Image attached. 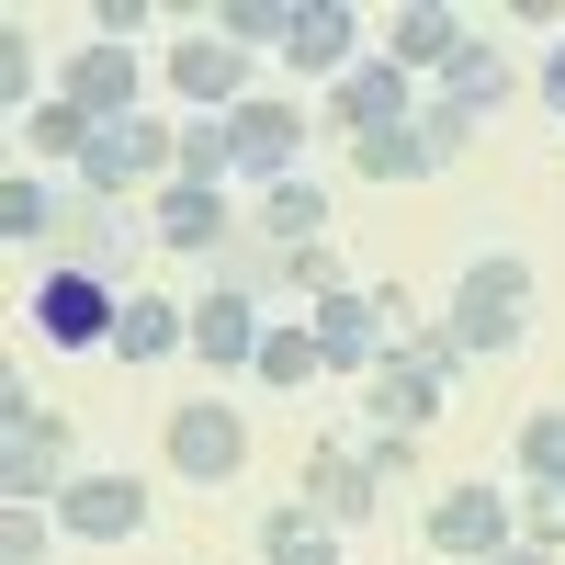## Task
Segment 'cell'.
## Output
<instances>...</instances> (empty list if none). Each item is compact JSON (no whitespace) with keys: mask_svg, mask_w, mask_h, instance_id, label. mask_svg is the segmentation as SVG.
I'll return each instance as SVG.
<instances>
[{"mask_svg":"<svg viewBox=\"0 0 565 565\" xmlns=\"http://www.w3.org/2000/svg\"><path fill=\"white\" fill-rule=\"evenodd\" d=\"M452 340L476 351V362H498V351L532 340V260L521 249H476V260H463V282H452Z\"/></svg>","mask_w":565,"mask_h":565,"instance_id":"1","label":"cell"},{"mask_svg":"<svg viewBox=\"0 0 565 565\" xmlns=\"http://www.w3.org/2000/svg\"><path fill=\"white\" fill-rule=\"evenodd\" d=\"M23 317L45 328V351H114L125 282H90V271H68V260H45V282L23 295Z\"/></svg>","mask_w":565,"mask_h":565,"instance_id":"2","label":"cell"},{"mask_svg":"<svg viewBox=\"0 0 565 565\" xmlns=\"http://www.w3.org/2000/svg\"><path fill=\"white\" fill-rule=\"evenodd\" d=\"M159 452H170L181 487H238V476H249V418L226 407V396H193V407H170Z\"/></svg>","mask_w":565,"mask_h":565,"instance_id":"3","label":"cell"},{"mask_svg":"<svg viewBox=\"0 0 565 565\" xmlns=\"http://www.w3.org/2000/svg\"><path fill=\"white\" fill-rule=\"evenodd\" d=\"M68 418L34 407V418H0V509H57L68 498Z\"/></svg>","mask_w":565,"mask_h":565,"instance_id":"4","label":"cell"},{"mask_svg":"<svg viewBox=\"0 0 565 565\" xmlns=\"http://www.w3.org/2000/svg\"><path fill=\"white\" fill-rule=\"evenodd\" d=\"M306 136H317V114L282 103V90H260V103L226 114V148H238V181H249V193H271V181L306 170Z\"/></svg>","mask_w":565,"mask_h":565,"instance_id":"5","label":"cell"},{"mask_svg":"<svg viewBox=\"0 0 565 565\" xmlns=\"http://www.w3.org/2000/svg\"><path fill=\"white\" fill-rule=\"evenodd\" d=\"M521 543V498L498 487H441L430 498V565H498Z\"/></svg>","mask_w":565,"mask_h":565,"instance_id":"6","label":"cell"},{"mask_svg":"<svg viewBox=\"0 0 565 565\" xmlns=\"http://www.w3.org/2000/svg\"><path fill=\"white\" fill-rule=\"evenodd\" d=\"M418 114H430V103H418V79L385 57V45H373V57H362L351 79H328V136H351V148H362V136H396V125H418Z\"/></svg>","mask_w":565,"mask_h":565,"instance_id":"7","label":"cell"},{"mask_svg":"<svg viewBox=\"0 0 565 565\" xmlns=\"http://www.w3.org/2000/svg\"><path fill=\"white\" fill-rule=\"evenodd\" d=\"M463 148H476V125H463L452 103H430V114H418V125H396V136H362V148H351V170H362V181H441Z\"/></svg>","mask_w":565,"mask_h":565,"instance_id":"8","label":"cell"},{"mask_svg":"<svg viewBox=\"0 0 565 565\" xmlns=\"http://www.w3.org/2000/svg\"><path fill=\"white\" fill-rule=\"evenodd\" d=\"M45 260H68V271H90V282H125V260H136L125 204H90L79 181H57V238H45ZM125 295H136V282H125Z\"/></svg>","mask_w":565,"mask_h":565,"instance_id":"9","label":"cell"},{"mask_svg":"<svg viewBox=\"0 0 565 565\" xmlns=\"http://www.w3.org/2000/svg\"><path fill=\"white\" fill-rule=\"evenodd\" d=\"M306 328H317V362H328V373H351V385H373V362L396 351V328H385V306H373V282H340V295H317V306H306Z\"/></svg>","mask_w":565,"mask_h":565,"instance_id":"10","label":"cell"},{"mask_svg":"<svg viewBox=\"0 0 565 565\" xmlns=\"http://www.w3.org/2000/svg\"><path fill=\"white\" fill-rule=\"evenodd\" d=\"M159 79H170L193 114H238V103H260V90H249V57H238V45H226L215 23H193V34H181L170 57H159Z\"/></svg>","mask_w":565,"mask_h":565,"instance_id":"11","label":"cell"},{"mask_svg":"<svg viewBox=\"0 0 565 565\" xmlns=\"http://www.w3.org/2000/svg\"><path fill=\"white\" fill-rule=\"evenodd\" d=\"M295 498L317 509L328 532H362L373 509H385V487H373V463H362V441H317V452H306V476H295Z\"/></svg>","mask_w":565,"mask_h":565,"instance_id":"12","label":"cell"},{"mask_svg":"<svg viewBox=\"0 0 565 565\" xmlns=\"http://www.w3.org/2000/svg\"><path fill=\"white\" fill-rule=\"evenodd\" d=\"M57 90H68L90 125H136V114H148V68H136V45H79V57L57 68Z\"/></svg>","mask_w":565,"mask_h":565,"instance_id":"13","label":"cell"},{"mask_svg":"<svg viewBox=\"0 0 565 565\" xmlns=\"http://www.w3.org/2000/svg\"><path fill=\"white\" fill-rule=\"evenodd\" d=\"M249 215H226V193H204V181H159L148 193V238L159 249H193V260H226V238H238Z\"/></svg>","mask_w":565,"mask_h":565,"instance_id":"14","label":"cell"},{"mask_svg":"<svg viewBox=\"0 0 565 565\" xmlns=\"http://www.w3.org/2000/svg\"><path fill=\"white\" fill-rule=\"evenodd\" d=\"M260 340H271L260 295H238V282H204V306H193V362H215V373H249V362H260Z\"/></svg>","mask_w":565,"mask_h":565,"instance_id":"15","label":"cell"},{"mask_svg":"<svg viewBox=\"0 0 565 565\" xmlns=\"http://www.w3.org/2000/svg\"><path fill=\"white\" fill-rule=\"evenodd\" d=\"M57 532L68 543H136V532H148V487H136V476H68Z\"/></svg>","mask_w":565,"mask_h":565,"instance_id":"16","label":"cell"},{"mask_svg":"<svg viewBox=\"0 0 565 565\" xmlns=\"http://www.w3.org/2000/svg\"><path fill=\"white\" fill-rule=\"evenodd\" d=\"M430 103H452L463 125H498L509 103H521V68H509V45H498V34H476V45H463V57L441 68V90H430Z\"/></svg>","mask_w":565,"mask_h":565,"instance_id":"17","label":"cell"},{"mask_svg":"<svg viewBox=\"0 0 565 565\" xmlns=\"http://www.w3.org/2000/svg\"><path fill=\"white\" fill-rule=\"evenodd\" d=\"M282 57H295L306 79H351V68H362V12H351V0H295Z\"/></svg>","mask_w":565,"mask_h":565,"instance_id":"18","label":"cell"},{"mask_svg":"<svg viewBox=\"0 0 565 565\" xmlns=\"http://www.w3.org/2000/svg\"><path fill=\"white\" fill-rule=\"evenodd\" d=\"M463 45H476V23H463L452 0H407V12L385 23V57H396L407 79H441V68L463 57Z\"/></svg>","mask_w":565,"mask_h":565,"instance_id":"19","label":"cell"},{"mask_svg":"<svg viewBox=\"0 0 565 565\" xmlns=\"http://www.w3.org/2000/svg\"><path fill=\"white\" fill-rule=\"evenodd\" d=\"M249 238L271 249H328V181H271V193H249Z\"/></svg>","mask_w":565,"mask_h":565,"instance_id":"20","label":"cell"},{"mask_svg":"<svg viewBox=\"0 0 565 565\" xmlns=\"http://www.w3.org/2000/svg\"><path fill=\"white\" fill-rule=\"evenodd\" d=\"M362 407H373V430H430L441 418V373H418L407 351H385L373 385H362Z\"/></svg>","mask_w":565,"mask_h":565,"instance_id":"21","label":"cell"},{"mask_svg":"<svg viewBox=\"0 0 565 565\" xmlns=\"http://www.w3.org/2000/svg\"><path fill=\"white\" fill-rule=\"evenodd\" d=\"M170 351H193V306H170V295L136 282L125 317H114V362H170Z\"/></svg>","mask_w":565,"mask_h":565,"instance_id":"22","label":"cell"},{"mask_svg":"<svg viewBox=\"0 0 565 565\" xmlns=\"http://www.w3.org/2000/svg\"><path fill=\"white\" fill-rule=\"evenodd\" d=\"M90 136H103V125H90V114L68 103V90H45V103L23 114V148H34V170H57V181H79V159H90Z\"/></svg>","mask_w":565,"mask_h":565,"instance_id":"23","label":"cell"},{"mask_svg":"<svg viewBox=\"0 0 565 565\" xmlns=\"http://www.w3.org/2000/svg\"><path fill=\"white\" fill-rule=\"evenodd\" d=\"M260 565H340V532L306 498H282V509H260Z\"/></svg>","mask_w":565,"mask_h":565,"instance_id":"24","label":"cell"},{"mask_svg":"<svg viewBox=\"0 0 565 565\" xmlns=\"http://www.w3.org/2000/svg\"><path fill=\"white\" fill-rule=\"evenodd\" d=\"M249 373H260L271 396H306L317 373H328V362H317V328H306V317H271V340H260V362H249Z\"/></svg>","mask_w":565,"mask_h":565,"instance_id":"25","label":"cell"},{"mask_svg":"<svg viewBox=\"0 0 565 565\" xmlns=\"http://www.w3.org/2000/svg\"><path fill=\"white\" fill-rule=\"evenodd\" d=\"M0 238H12V249H45V238H57V181H45V170H12V181H0Z\"/></svg>","mask_w":565,"mask_h":565,"instance_id":"26","label":"cell"},{"mask_svg":"<svg viewBox=\"0 0 565 565\" xmlns=\"http://www.w3.org/2000/svg\"><path fill=\"white\" fill-rule=\"evenodd\" d=\"M509 463H521V487L565 498V407H532V418H521V441H509Z\"/></svg>","mask_w":565,"mask_h":565,"instance_id":"27","label":"cell"},{"mask_svg":"<svg viewBox=\"0 0 565 565\" xmlns=\"http://www.w3.org/2000/svg\"><path fill=\"white\" fill-rule=\"evenodd\" d=\"M215 34L238 45V57H260V45L295 34V0H215Z\"/></svg>","mask_w":565,"mask_h":565,"instance_id":"28","label":"cell"},{"mask_svg":"<svg viewBox=\"0 0 565 565\" xmlns=\"http://www.w3.org/2000/svg\"><path fill=\"white\" fill-rule=\"evenodd\" d=\"M181 181H204V193H226V181H238V148H226V114H193V125H181Z\"/></svg>","mask_w":565,"mask_h":565,"instance_id":"29","label":"cell"},{"mask_svg":"<svg viewBox=\"0 0 565 565\" xmlns=\"http://www.w3.org/2000/svg\"><path fill=\"white\" fill-rule=\"evenodd\" d=\"M396 351H407L418 373H441V385H452V373H463V362H476V351H463V340H452V317H407V328H396Z\"/></svg>","mask_w":565,"mask_h":565,"instance_id":"30","label":"cell"},{"mask_svg":"<svg viewBox=\"0 0 565 565\" xmlns=\"http://www.w3.org/2000/svg\"><path fill=\"white\" fill-rule=\"evenodd\" d=\"M215 282H238V295H271V282H282V249L238 226V238H226V260H215Z\"/></svg>","mask_w":565,"mask_h":565,"instance_id":"31","label":"cell"},{"mask_svg":"<svg viewBox=\"0 0 565 565\" xmlns=\"http://www.w3.org/2000/svg\"><path fill=\"white\" fill-rule=\"evenodd\" d=\"M0 103H12V114H34V23H23V12L0 23Z\"/></svg>","mask_w":565,"mask_h":565,"instance_id":"32","label":"cell"},{"mask_svg":"<svg viewBox=\"0 0 565 565\" xmlns=\"http://www.w3.org/2000/svg\"><path fill=\"white\" fill-rule=\"evenodd\" d=\"M45 532L57 509H0V565H45Z\"/></svg>","mask_w":565,"mask_h":565,"instance_id":"33","label":"cell"},{"mask_svg":"<svg viewBox=\"0 0 565 565\" xmlns=\"http://www.w3.org/2000/svg\"><path fill=\"white\" fill-rule=\"evenodd\" d=\"M362 463H373V487H407L418 476V430H362Z\"/></svg>","mask_w":565,"mask_h":565,"instance_id":"34","label":"cell"},{"mask_svg":"<svg viewBox=\"0 0 565 565\" xmlns=\"http://www.w3.org/2000/svg\"><path fill=\"white\" fill-rule=\"evenodd\" d=\"M148 23H159V0H90V34L103 45H136Z\"/></svg>","mask_w":565,"mask_h":565,"instance_id":"35","label":"cell"},{"mask_svg":"<svg viewBox=\"0 0 565 565\" xmlns=\"http://www.w3.org/2000/svg\"><path fill=\"white\" fill-rule=\"evenodd\" d=\"M282 282L317 306V295H340V249H282Z\"/></svg>","mask_w":565,"mask_h":565,"instance_id":"36","label":"cell"},{"mask_svg":"<svg viewBox=\"0 0 565 565\" xmlns=\"http://www.w3.org/2000/svg\"><path fill=\"white\" fill-rule=\"evenodd\" d=\"M521 543H543V554H565V498H543V487H521Z\"/></svg>","mask_w":565,"mask_h":565,"instance_id":"37","label":"cell"},{"mask_svg":"<svg viewBox=\"0 0 565 565\" xmlns=\"http://www.w3.org/2000/svg\"><path fill=\"white\" fill-rule=\"evenodd\" d=\"M532 90H543V114H554V125H565V34H554V45H543V79H532Z\"/></svg>","mask_w":565,"mask_h":565,"instance_id":"38","label":"cell"},{"mask_svg":"<svg viewBox=\"0 0 565 565\" xmlns=\"http://www.w3.org/2000/svg\"><path fill=\"white\" fill-rule=\"evenodd\" d=\"M498 565H565V554H543V543H509V554H498Z\"/></svg>","mask_w":565,"mask_h":565,"instance_id":"39","label":"cell"}]
</instances>
